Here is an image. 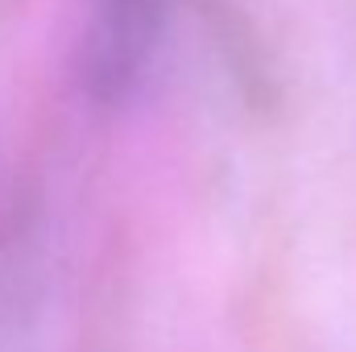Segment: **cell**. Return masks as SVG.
<instances>
[{"label":"cell","mask_w":356,"mask_h":352,"mask_svg":"<svg viewBox=\"0 0 356 352\" xmlns=\"http://www.w3.org/2000/svg\"><path fill=\"white\" fill-rule=\"evenodd\" d=\"M170 0H88L75 46V75L88 99L124 104L149 79L166 42Z\"/></svg>","instance_id":"2"},{"label":"cell","mask_w":356,"mask_h":352,"mask_svg":"<svg viewBox=\"0 0 356 352\" xmlns=\"http://www.w3.org/2000/svg\"><path fill=\"white\" fill-rule=\"evenodd\" d=\"M63 336V265L38 207L0 211V352H54Z\"/></svg>","instance_id":"1"}]
</instances>
